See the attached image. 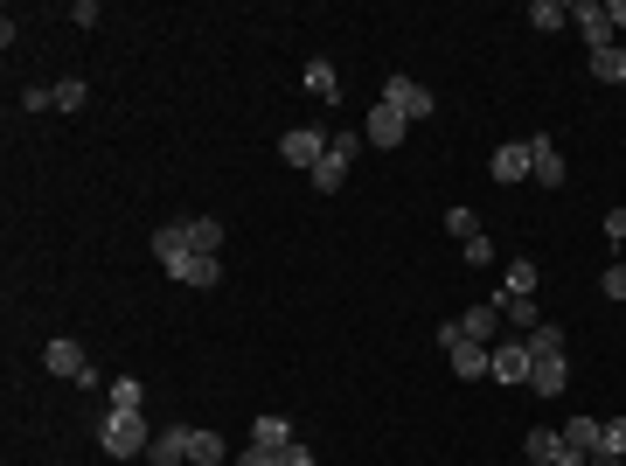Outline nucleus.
I'll return each instance as SVG.
<instances>
[{"mask_svg":"<svg viewBox=\"0 0 626 466\" xmlns=\"http://www.w3.org/2000/svg\"><path fill=\"white\" fill-rule=\"evenodd\" d=\"M529 369H536V355H529V341H501L494 348V383H529Z\"/></svg>","mask_w":626,"mask_h":466,"instance_id":"8","label":"nucleus"},{"mask_svg":"<svg viewBox=\"0 0 626 466\" xmlns=\"http://www.w3.org/2000/svg\"><path fill=\"white\" fill-rule=\"evenodd\" d=\"M188 466H223V439L216 432H188Z\"/></svg>","mask_w":626,"mask_h":466,"instance_id":"19","label":"nucleus"},{"mask_svg":"<svg viewBox=\"0 0 626 466\" xmlns=\"http://www.w3.org/2000/svg\"><path fill=\"white\" fill-rule=\"evenodd\" d=\"M529 355H564V327H529Z\"/></svg>","mask_w":626,"mask_h":466,"instance_id":"22","label":"nucleus"},{"mask_svg":"<svg viewBox=\"0 0 626 466\" xmlns=\"http://www.w3.org/2000/svg\"><path fill=\"white\" fill-rule=\"evenodd\" d=\"M599 286H606V300H626V265H606V279H599Z\"/></svg>","mask_w":626,"mask_h":466,"instance_id":"32","label":"nucleus"},{"mask_svg":"<svg viewBox=\"0 0 626 466\" xmlns=\"http://www.w3.org/2000/svg\"><path fill=\"white\" fill-rule=\"evenodd\" d=\"M494 181H508V188L529 181V140H508V147L494 154Z\"/></svg>","mask_w":626,"mask_h":466,"instance_id":"12","label":"nucleus"},{"mask_svg":"<svg viewBox=\"0 0 626 466\" xmlns=\"http://www.w3.org/2000/svg\"><path fill=\"white\" fill-rule=\"evenodd\" d=\"M307 91H313V98H341V77H334L327 56H313V63H307Z\"/></svg>","mask_w":626,"mask_h":466,"instance_id":"18","label":"nucleus"},{"mask_svg":"<svg viewBox=\"0 0 626 466\" xmlns=\"http://www.w3.org/2000/svg\"><path fill=\"white\" fill-rule=\"evenodd\" d=\"M237 466H286V453H265V446H244Z\"/></svg>","mask_w":626,"mask_h":466,"instance_id":"31","label":"nucleus"},{"mask_svg":"<svg viewBox=\"0 0 626 466\" xmlns=\"http://www.w3.org/2000/svg\"><path fill=\"white\" fill-rule=\"evenodd\" d=\"M592 77H606V84H620V42H613V49H592Z\"/></svg>","mask_w":626,"mask_h":466,"instance_id":"28","label":"nucleus"},{"mask_svg":"<svg viewBox=\"0 0 626 466\" xmlns=\"http://www.w3.org/2000/svg\"><path fill=\"white\" fill-rule=\"evenodd\" d=\"M49 105H56V91H42V84H35V91H21V112H49Z\"/></svg>","mask_w":626,"mask_h":466,"instance_id":"33","label":"nucleus"},{"mask_svg":"<svg viewBox=\"0 0 626 466\" xmlns=\"http://www.w3.org/2000/svg\"><path fill=\"white\" fill-rule=\"evenodd\" d=\"M494 327H501V300H480V307L460 313V334L480 341V348H494Z\"/></svg>","mask_w":626,"mask_h":466,"instance_id":"11","label":"nucleus"},{"mask_svg":"<svg viewBox=\"0 0 626 466\" xmlns=\"http://www.w3.org/2000/svg\"><path fill=\"white\" fill-rule=\"evenodd\" d=\"M42 362H49V376H70V383H98V376H91V355H84V348H77L70 334H56V341L42 348Z\"/></svg>","mask_w":626,"mask_h":466,"instance_id":"6","label":"nucleus"},{"mask_svg":"<svg viewBox=\"0 0 626 466\" xmlns=\"http://www.w3.org/2000/svg\"><path fill=\"white\" fill-rule=\"evenodd\" d=\"M606 21H613V35H626V0H606Z\"/></svg>","mask_w":626,"mask_h":466,"instance_id":"34","label":"nucleus"},{"mask_svg":"<svg viewBox=\"0 0 626 466\" xmlns=\"http://www.w3.org/2000/svg\"><path fill=\"white\" fill-rule=\"evenodd\" d=\"M286 466H320V460H313V446H286Z\"/></svg>","mask_w":626,"mask_h":466,"instance_id":"35","label":"nucleus"},{"mask_svg":"<svg viewBox=\"0 0 626 466\" xmlns=\"http://www.w3.org/2000/svg\"><path fill=\"white\" fill-rule=\"evenodd\" d=\"M564 376H571V369H564V355H536L529 390H536V397H557V390H564Z\"/></svg>","mask_w":626,"mask_h":466,"instance_id":"14","label":"nucleus"},{"mask_svg":"<svg viewBox=\"0 0 626 466\" xmlns=\"http://www.w3.org/2000/svg\"><path fill=\"white\" fill-rule=\"evenodd\" d=\"M536 279H543V272H536L529 258H515V265H508V279H501V293H508V300H522V293H536Z\"/></svg>","mask_w":626,"mask_h":466,"instance_id":"20","label":"nucleus"},{"mask_svg":"<svg viewBox=\"0 0 626 466\" xmlns=\"http://www.w3.org/2000/svg\"><path fill=\"white\" fill-rule=\"evenodd\" d=\"M564 439H571L585 460H599V439H606V425H599V418H571V425H564Z\"/></svg>","mask_w":626,"mask_h":466,"instance_id":"16","label":"nucleus"},{"mask_svg":"<svg viewBox=\"0 0 626 466\" xmlns=\"http://www.w3.org/2000/svg\"><path fill=\"white\" fill-rule=\"evenodd\" d=\"M98 446H105L112 460H140V453L154 446V432H147V418H140V411H105V425H98Z\"/></svg>","mask_w":626,"mask_h":466,"instance_id":"2","label":"nucleus"},{"mask_svg":"<svg viewBox=\"0 0 626 466\" xmlns=\"http://www.w3.org/2000/svg\"><path fill=\"white\" fill-rule=\"evenodd\" d=\"M341 181H348V160H341L334 147H327V160L313 167V188H341Z\"/></svg>","mask_w":626,"mask_h":466,"instance_id":"23","label":"nucleus"},{"mask_svg":"<svg viewBox=\"0 0 626 466\" xmlns=\"http://www.w3.org/2000/svg\"><path fill=\"white\" fill-rule=\"evenodd\" d=\"M606 460H626V418H606V439H599Z\"/></svg>","mask_w":626,"mask_h":466,"instance_id":"27","label":"nucleus"},{"mask_svg":"<svg viewBox=\"0 0 626 466\" xmlns=\"http://www.w3.org/2000/svg\"><path fill=\"white\" fill-rule=\"evenodd\" d=\"M439 341L453 348V376H460V383H473V376H487V369H494V348L467 341V334H460V320H446V327H439Z\"/></svg>","mask_w":626,"mask_h":466,"instance_id":"3","label":"nucleus"},{"mask_svg":"<svg viewBox=\"0 0 626 466\" xmlns=\"http://www.w3.org/2000/svg\"><path fill=\"white\" fill-rule=\"evenodd\" d=\"M564 21H571V7H557V0H536V7H529V28H543V35L564 28Z\"/></svg>","mask_w":626,"mask_h":466,"instance_id":"21","label":"nucleus"},{"mask_svg":"<svg viewBox=\"0 0 626 466\" xmlns=\"http://www.w3.org/2000/svg\"><path fill=\"white\" fill-rule=\"evenodd\" d=\"M620 84H626V35H620Z\"/></svg>","mask_w":626,"mask_h":466,"instance_id":"36","label":"nucleus"},{"mask_svg":"<svg viewBox=\"0 0 626 466\" xmlns=\"http://www.w3.org/2000/svg\"><path fill=\"white\" fill-rule=\"evenodd\" d=\"M327 147H334L341 160H355L362 147H369V133H327Z\"/></svg>","mask_w":626,"mask_h":466,"instance_id":"30","label":"nucleus"},{"mask_svg":"<svg viewBox=\"0 0 626 466\" xmlns=\"http://www.w3.org/2000/svg\"><path fill=\"white\" fill-rule=\"evenodd\" d=\"M446 230H453L460 244H473V237H480V216H473V209H446Z\"/></svg>","mask_w":626,"mask_h":466,"instance_id":"26","label":"nucleus"},{"mask_svg":"<svg viewBox=\"0 0 626 466\" xmlns=\"http://www.w3.org/2000/svg\"><path fill=\"white\" fill-rule=\"evenodd\" d=\"M84 98H91V91H84L77 77H63V84H56V105H63V112H84Z\"/></svg>","mask_w":626,"mask_h":466,"instance_id":"29","label":"nucleus"},{"mask_svg":"<svg viewBox=\"0 0 626 466\" xmlns=\"http://www.w3.org/2000/svg\"><path fill=\"white\" fill-rule=\"evenodd\" d=\"M181 237H188V251L216 258V244H223V223H216V216H188V223H181Z\"/></svg>","mask_w":626,"mask_h":466,"instance_id":"13","label":"nucleus"},{"mask_svg":"<svg viewBox=\"0 0 626 466\" xmlns=\"http://www.w3.org/2000/svg\"><path fill=\"white\" fill-rule=\"evenodd\" d=\"M501 313H508L515 327H543V313H536V300H529V293H522V300H508V293H501Z\"/></svg>","mask_w":626,"mask_h":466,"instance_id":"24","label":"nucleus"},{"mask_svg":"<svg viewBox=\"0 0 626 466\" xmlns=\"http://www.w3.org/2000/svg\"><path fill=\"white\" fill-rule=\"evenodd\" d=\"M571 21H578V35H585L592 49H613V21H606V0H578V7H571Z\"/></svg>","mask_w":626,"mask_h":466,"instance_id":"9","label":"nucleus"},{"mask_svg":"<svg viewBox=\"0 0 626 466\" xmlns=\"http://www.w3.org/2000/svg\"><path fill=\"white\" fill-rule=\"evenodd\" d=\"M383 105L404 112V119H432V112H439L432 84H418V77H390V84H383Z\"/></svg>","mask_w":626,"mask_h":466,"instance_id":"4","label":"nucleus"},{"mask_svg":"<svg viewBox=\"0 0 626 466\" xmlns=\"http://www.w3.org/2000/svg\"><path fill=\"white\" fill-rule=\"evenodd\" d=\"M529 181L564 188V154H557V140H550V133H529Z\"/></svg>","mask_w":626,"mask_h":466,"instance_id":"7","label":"nucleus"},{"mask_svg":"<svg viewBox=\"0 0 626 466\" xmlns=\"http://www.w3.org/2000/svg\"><path fill=\"white\" fill-rule=\"evenodd\" d=\"M251 446H265V453H286V446H300V439H293V425H286V418H258Z\"/></svg>","mask_w":626,"mask_h":466,"instance_id":"15","label":"nucleus"},{"mask_svg":"<svg viewBox=\"0 0 626 466\" xmlns=\"http://www.w3.org/2000/svg\"><path fill=\"white\" fill-rule=\"evenodd\" d=\"M592 466H626V460H606V453H599V460H592Z\"/></svg>","mask_w":626,"mask_h":466,"instance_id":"37","label":"nucleus"},{"mask_svg":"<svg viewBox=\"0 0 626 466\" xmlns=\"http://www.w3.org/2000/svg\"><path fill=\"white\" fill-rule=\"evenodd\" d=\"M154 258L181 279V286H216L223 279V265L216 258H202V251H188V237H181V223H167V230H154Z\"/></svg>","mask_w":626,"mask_h":466,"instance_id":"1","label":"nucleus"},{"mask_svg":"<svg viewBox=\"0 0 626 466\" xmlns=\"http://www.w3.org/2000/svg\"><path fill=\"white\" fill-rule=\"evenodd\" d=\"M279 160H286V167H320V160H327V133H320V126H293V133H286V140H279Z\"/></svg>","mask_w":626,"mask_h":466,"instance_id":"5","label":"nucleus"},{"mask_svg":"<svg viewBox=\"0 0 626 466\" xmlns=\"http://www.w3.org/2000/svg\"><path fill=\"white\" fill-rule=\"evenodd\" d=\"M140 397H147L140 376H119V383H112V411H140Z\"/></svg>","mask_w":626,"mask_h":466,"instance_id":"25","label":"nucleus"},{"mask_svg":"<svg viewBox=\"0 0 626 466\" xmlns=\"http://www.w3.org/2000/svg\"><path fill=\"white\" fill-rule=\"evenodd\" d=\"M404 126H411V119H404V112H390V105L376 98V112H369V126H362V133H369V147H404Z\"/></svg>","mask_w":626,"mask_h":466,"instance_id":"10","label":"nucleus"},{"mask_svg":"<svg viewBox=\"0 0 626 466\" xmlns=\"http://www.w3.org/2000/svg\"><path fill=\"white\" fill-rule=\"evenodd\" d=\"M147 460H154V466H181V460H188V432H181V425L160 432L154 446H147Z\"/></svg>","mask_w":626,"mask_h":466,"instance_id":"17","label":"nucleus"}]
</instances>
